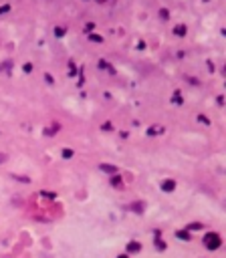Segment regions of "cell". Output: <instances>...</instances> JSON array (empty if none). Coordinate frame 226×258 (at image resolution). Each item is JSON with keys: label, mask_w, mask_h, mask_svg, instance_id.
<instances>
[{"label": "cell", "mask_w": 226, "mask_h": 258, "mask_svg": "<svg viewBox=\"0 0 226 258\" xmlns=\"http://www.w3.org/2000/svg\"><path fill=\"white\" fill-rule=\"evenodd\" d=\"M180 236H182V238H184V240H188V238H190V236L186 234V232H180V234H178V238H180Z\"/></svg>", "instance_id": "3"}, {"label": "cell", "mask_w": 226, "mask_h": 258, "mask_svg": "<svg viewBox=\"0 0 226 258\" xmlns=\"http://www.w3.org/2000/svg\"><path fill=\"white\" fill-rule=\"evenodd\" d=\"M117 258H127V256H125V254H121V256H117Z\"/></svg>", "instance_id": "4"}, {"label": "cell", "mask_w": 226, "mask_h": 258, "mask_svg": "<svg viewBox=\"0 0 226 258\" xmlns=\"http://www.w3.org/2000/svg\"><path fill=\"white\" fill-rule=\"evenodd\" d=\"M204 244L210 248V250H216V248L220 246V238H218L216 234H208V236H206V240H204Z\"/></svg>", "instance_id": "1"}, {"label": "cell", "mask_w": 226, "mask_h": 258, "mask_svg": "<svg viewBox=\"0 0 226 258\" xmlns=\"http://www.w3.org/2000/svg\"><path fill=\"white\" fill-rule=\"evenodd\" d=\"M139 244H137V242H129V244H127V250H129V252H139Z\"/></svg>", "instance_id": "2"}]
</instances>
